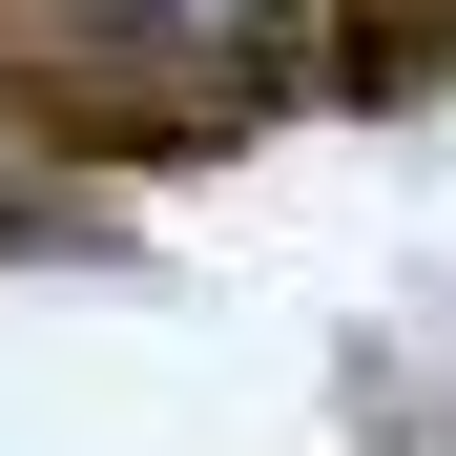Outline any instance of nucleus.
<instances>
[{
    "label": "nucleus",
    "mask_w": 456,
    "mask_h": 456,
    "mask_svg": "<svg viewBox=\"0 0 456 456\" xmlns=\"http://www.w3.org/2000/svg\"><path fill=\"white\" fill-rule=\"evenodd\" d=\"M167 21H187V42H228V21H270V0H167Z\"/></svg>",
    "instance_id": "nucleus-1"
}]
</instances>
